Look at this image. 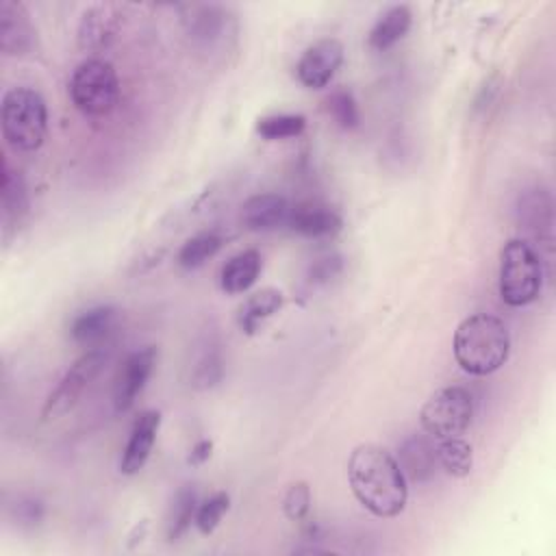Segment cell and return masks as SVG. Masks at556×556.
I'll list each match as a JSON object with an SVG mask.
<instances>
[{"label": "cell", "mask_w": 556, "mask_h": 556, "mask_svg": "<svg viewBox=\"0 0 556 556\" xmlns=\"http://www.w3.org/2000/svg\"><path fill=\"white\" fill-rule=\"evenodd\" d=\"M161 426V413L159 410H143L128 434V441L124 445L122 452V460H119V471L126 476L137 473L139 469H143V465L150 458L152 445L156 441V432Z\"/></svg>", "instance_id": "cell-12"}, {"label": "cell", "mask_w": 556, "mask_h": 556, "mask_svg": "<svg viewBox=\"0 0 556 556\" xmlns=\"http://www.w3.org/2000/svg\"><path fill=\"white\" fill-rule=\"evenodd\" d=\"M543 285L541 256L526 239H510L500 254V295L508 306L534 302Z\"/></svg>", "instance_id": "cell-4"}, {"label": "cell", "mask_w": 556, "mask_h": 556, "mask_svg": "<svg viewBox=\"0 0 556 556\" xmlns=\"http://www.w3.org/2000/svg\"><path fill=\"white\" fill-rule=\"evenodd\" d=\"M35 48V28L24 4L0 2V50L7 56H24Z\"/></svg>", "instance_id": "cell-10"}, {"label": "cell", "mask_w": 556, "mask_h": 556, "mask_svg": "<svg viewBox=\"0 0 556 556\" xmlns=\"http://www.w3.org/2000/svg\"><path fill=\"white\" fill-rule=\"evenodd\" d=\"M224 245V237L215 230H204L198 232L193 237H189L182 248L178 250V265L185 269H195L200 265H204L211 256H215L219 252V248Z\"/></svg>", "instance_id": "cell-23"}, {"label": "cell", "mask_w": 556, "mask_h": 556, "mask_svg": "<svg viewBox=\"0 0 556 556\" xmlns=\"http://www.w3.org/2000/svg\"><path fill=\"white\" fill-rule=\"evenodd\" d=\"M437 460L445 469V473L454 478H465L471 471L473 465V452L471 445L460 437L441 439L437 445Z\"/></svg>", "instance_id": "cell-24"}, {"label": "cell", "mask_w": 556, "mask_h": 556, "mask_svg": "<svg viewBox=\"0 0 556 556\" xmlns=\"http://www.w3.org/2000/svg\"><path fill=\"white\" fill-rule=\"evenodd\" d=\"M326 111L330 113V117L334 119V124L343 130H352L358 126V106L354 96L348 89H334L328 98H326Z\"/></svg>", "instance_id": "cell-28"}, {"label": "cell", "mask_w": 556, "mask_h": 556, "mask_svg": "<svg viewBox=\"0 0 556 556\" xmlns=\"http://www.w3.org/2000/svg\"><path fill=\"white\" fill-rule=\"evenodd\" d=\"M195 510H198V493L193 486L185 484L176 491L174 502H172V510H169V519H167V539L176 541L180 539L189 526L195 519Z\"/></svg>", "instance_id": "cell-25"}, {"label": "cell", "mask_w": 556, "mask_h": 556, "mask_svg": "<svg viewBox=\"0 0 556 556\" xmlns=\"http://www.w3.org/2000/svg\"><path fill=\"white\" fill-rule=\"evenodd\" d=\"M117 326H119V311L111 304H100L78 313L72 319L70 334L78 345L96 350V348H104V343L117 332Z\"/></svg>", "instance_id": "cell-11"}, {"label": "cell", "mask_w": 556, "mask_h": 556, "mask_svg": "<svg viewBox=\"0 0 556 556\" xmlns=\"http://www.w3.org/2000/svg\"><path fill=\"white\" fill-rule=\"evenodd\" d=\"M510 354V334L504 321L489 313L465 317L454 332V358L467 374L497 371Z\"/></svg>", "instance_id": "cell-2"}, {"label": "cell", "mask_w": 556, "mask_h": 556, "mask_svg": "<svg viewBox=\"0 0 556 556\" xmlns=\"http://www.w3.org/2000/svg\"><path fill=\"white\" fill-rule=\"evenodd\" d=\"M226 26H228V15L224 13V9L215 4L191 7V15L185 17L187 35L191 37V43L198 48H208L217 43Z\"/></svg>", "instance_id": "cell-18"}, {"label": "cell", "mask_w": 556, "mask_h": 556, "mask_svg": "<svg viewBox=\"0 0 556 556\" xmlns=\"http://www.w3.org/2000/svg\"><path fill=\"white\" fill-rule=\"evenodd\" d=\"M397 465L406 480L410 482H426L432 478L437 460V447L421 434L408 437L397 450Z\"/></svg>", "instance_id": "cell-17"}, {"label": "cell", "mask_w": 556, "mask_h": 556, "mask_svg": "<svg viewBox=\"0 0 556 556\" xmlns=\"http://www.w3.org/2000/svg\"><path fill=\"white\" fill-rule=\"evenodd\" d=\"M222 374H224V361H222L219 345L213 341H206L193 365L191 384L195 389H208L222 380Z\"/></svg>", "instance_id": "cell-26"}, {"label": "cell", "mask_w": 556, "mask_h": 556, "mask_svg": "<svg viewBox=\"0 0 556 556\" xmlns=\"http://www.w3.org/2000/svg\"><path fill=\"white\" fill-rule=\"evenodd\" d=\"M2 219H4V230L20 226L28 213V193L26 185L20 172L9 169V165L2 167Z\"/></svg>", "instance_id": "cell-22"}, {"label": "cell", "mask_w": 556, "mask_h": 556, "mask_svg": "<svg viewBox=\"0 0 556 556\" xmlns=\"http://www.w3.org/2000/svg\"><path fill=\"white\" fill-rule=\"evenodd\" d=\"M291 204L278 193H256L241 206V222L248 230H276L287 226Z\"/></svg>", "instance_id": "cell-14"}, {"label": "cell", "mask_w": 556, "mask_h": 556, "mask_svg": "<svg viewBox=\"0 0 556 556\" xmlns=\"http://www.w3.org/2000/svg\"><path fill=\"white\" fill-rule=\"evenodd\" d=\"M421 428L437 441L460 437L473 419V397L465 387H443L428 397L419 413Z\"/></svg>", "instance_id": "cell-6"}, {"label": "cell", "mask_w": 556, "mask_h": 556, "mask_svg": "<svg viewBox=\"0 0 556 556\" xmlns=\"http://www.w3.org/2000/svg\"><path fill=\"white\" fill-rule=\"evenodd\" d=\"M70 96L83 115H109L119 98V80L115 67L104 59L83 61L72 74Z\"/></svg>", "instance_id": "cell-5"}, {"label": "cell", "mask_w": 556, "mask_h": 556, "mask_svg": "<svg viewBox=\"0 0 556 556\" xmlns=\"http://www.w3.org/2000/svg\"><path fill=\"white\" fill-rule=\"evenodd\" d=\"M517 215L523 230L536 239H549L554 226L552 195L543 187L526 189L517 202Z\"/></svg>", "instance_id": "cell-15"}, {"label": "cell", "mask_w": 556, "mask_h": 556, "mask_svg": "<svg viewBox=\"0 0 556 556\" xmlns=\"http://www.w3.org/2000/svg\"><path fill=\"white\" fill-rule=\"evenodd\" d=\"M211 452H213V441L202 439V441H198V443L191 447V452H189V456H187V463H189V465H202V463H206V460L211 458Z\"/></svg>", "instance_id": "cell-33"}, {"label": "cell", "mask_w": 556, "mask_h": 556, "mask_svg": "<svg viewBox=\"0 0 556 556\" xmlns=\"http://www.w3.org/2000/svg\"><path fill=\"white\" fill-rule=\"evenodd\" d=\"M20 526H37L43 519V504L37 497H17L11 506Z\"/></svg>", "instance_id": "cell-32"}, {"label": "cell", "mask_w": 556, "mask_h": 556, "mask_svg": "<svg viewBox=\"0 0 556 556\" xmlns=\"http://www.w3.org/2000/svg\"><path fill=\"white\" fill-rule=\"evenodd\" d=\"M348 480L354 497L376 517H395L406 506V478L384 447L371 443L354 447L348 460Z\"/></svg>", "instance_id": "cell-1"}, {"label": "cell", "mask_w": 556, "mask_h": 556, "mask_svg": "<svg viewBox=\"0 0 556 556\" xmlns=\"http://www.w3.org/2000/svg\"><path fill=\"white\" fill-rule=\"evenodd\" d=\"M343 222L337 211L321 204H295L291 206V215L287 228L311 239L332 237L341 230Z\"/></svg>", "instance_id": "cell-16"}, {"label": "cell", "mask_w": 556, "mask_h": 556, "mask_svg": "<svg viewBox=\"0 0 556 556\" xmlns=\"http://www.w3.org/2000/svg\"><path fill=\"white\" fill-rule=\"evenodd\" d=\"M341 269H343V258L339 254L319 256L311 263L308 274H306V282L313 285V287L328 285L330 280H334L341 274Z\"/></svg>", "instance_id": "cell-31"}, {"label": "cell", "mask_w": 556, "mask_h": 556, "mask_svg": "<svg viewBox=\"0 0 556 556\" xmlns=\"http://www.w3.org/2000/svg\"><path fill=\"white\" fill-rule=\"evenodd\" d=\"M228 506H230L228 493H224V491L213 493V495L206 497L202 504H198L195 519H193L195 528H198L202 534H211V532L219 526V521H222L224 513L228 510Z\"/></svg>", "instance_id": "cell-29"}, {"label": "cell", "mask_w": 556, "mask_h": 556, "mask_svg": "<svg viewBox=\"0 0 556 556\" xmlns=\"http://www.w3.org/2000/svg\"><path fill=\"white\" fill-rule=\"evenodd\" d=\"M261 274V254L256 250H243L226 261L222 267L219 285L226 293L248 291Z\"/></svg>", "instance_id": "cell-21"}, {"label": "cell", "mask_w": 556, "mask_h": 556, "mask_svg": "<svg viewBox=\"0 0 556 556\" xmlns=\"http://www.w3.org/2000/svg\"><path fill=\"white\" fill-rule=\"evenodd\" d=\"M285 298L282 291L274 289V287H265L261 291H254L252 295H248L243 300V304L237 311V324L245 334H254L258 330V326L271 317L274 313L280 311Z\"/></svg>", "instance_id": "cell-20"}, {"label": "cell", "mask_w": 556, "mask_h": 556, "mask_svg": "<svg viewBox=\"0 0 556 556\" xmlns=\"http://www.w3.org/2000/svg\"><path fill=\"white\" fill-rule=\"evenodd\" d=\"M410 24H413V13L406 4H395L387 9L369 30V48L376 52H384L393 48L400 39H404Z\"/></svg>", "instance_id": "cell-19"}, {"label": "cell", "mask_w": 556, "mask_h": 556, "mask_svg": "<svg viewBox=\"0 0 556 556\" xmlns=\"http://www.w3.org/2000/svg\"><path fill=\"white\" fill-rule=\"evenodd\" d=\"M156 363V348L148 345L141 350H135L132 354L126 356L113 387V404L117 413H126L132 408L137 395L143 391L148 378L154 371Z\"/></svg>", "instance_id": "cell-9"}, {"label": "cell", "mask_w": 556, "mask_h": 556, "mask_svg": "<svg viewBox=\"0 0 556 556\" xmlns=\"http://www.w3.org/2000/svg\"><path fill=\"white\" fill-rule=\"evenodd\" d=\"M104 363H106V352L102 348L87 350L80 358H76L74 365L63 374L54 391L48 395L41 408V421H52L67 415L78 404V400L83 397L91 380L100 374Z\"/></svg>", "instance_id": "cell-7"}, {"label": "cell", "mask_w": 556, "mask_h": 556, "mask_svg": "<svg viewBox=\"0 0 556 556\" xmlns=\"http://www.w3.org/2000/svg\"><path fill=\"white\" fill-rule=\"evenodd\" d=\"M341 63H343L341 41L334 37H326V39L315 41L313 46H308L302 52V56L295 65V74L304 87L321 89L332 80V76L341 67Z\"/></svg>", "instance_id": "cell-8"}, {"label": "cell", "mask_w": 556, "mask_h": 556, "mask_svg": "<svg viewBox=\"0 0 556 556\" xmlns=\"http://www.w3.org/2000/svg\"><path fill=\"white\" fill-rule=\"evenodd\" d=\"M306 126V117L300 113H276V115H265L256 122V132L267 139H289L298 137Z\"/></svg>", "instance_id": "cell-27"}, {"label": "cell", "mask_w": 556, "mask_h": 556, "mask_svg": "<svg viewBox=\"0 0 556 556\" xmlns=\"http://www.w3.org/2000/svg\"><path fill=\"white\" fill-rule=\"evenodd\" d=\"M2 135L7 143L20 152L37 150L48 130V109L39 91L30 87H13L2 96Z\"/></svg>", "instance_id": "cell-3"}, {"label": "cell", "mask_w": 556, "mask_h": 556, "mask_svg": "<svg viewBox=\"0 0 556 556\" xmlns=\"http://www.w3.org/2000/svg\"><path fill=\"white\" fill-rule=\"evenodd\" d=\"M311 508V489L306 482H293L282 500V510L291 521H302Z\"/></svg>", "instance_id": "cell-30"}, {"label": "cell", "mask_w": 556, "mask_h": 556, "mask_svg": "<svg viewBox=\"0 0 556 556\" xmlns=\"http://www.w3.org/2000/svg\"><path fill=\"white\" fill-rule=\"evenodd\" d=\"M119 30V15L113 7H89L78 22V46L87 52H100L111 46Z\"/></svg>", "instance_id": "cell-13"}]
</instances>
